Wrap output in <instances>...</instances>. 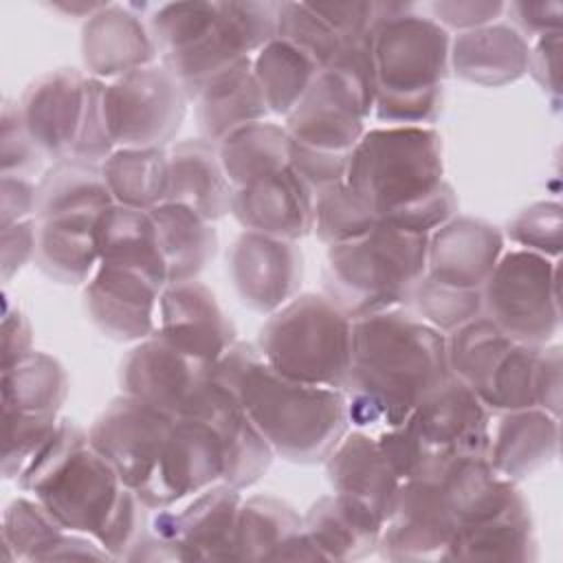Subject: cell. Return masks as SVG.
<instances>
[{
	"label": "cell",
	"mask_w": 563,
	"mask_h": 563,
	"mask_svg": "<svg viewBox=\"0 0 563 563\" xmlns=\"http://www.w3.org/2000/svg\"><path fill=\"white\" fill-rule=\"evenodd\" d=\"M451 378L446 334L405 308L352 319L343 387L347 422L361 431L400 424Z\"/></svg>",
	"instance_id": "obj_1"
},
{
	"label": "cell",
	"mask_w": 563,
	"mask_h": 563,
	"mask_svg": "<svg viewBox=\"0 0 563 563\" xmlns=\"http://www.w3.org/2000/svg\"><path fill=\"white\" fill-rule=\"evenodd\" d=\"M66 530L97 539L123 559L147 530V506L112 464L92 449L88 431L59 420L53 438L15 479Z\"/></svg>",
	"instance_id": "obj_2"
},
{
	"label": "cell",
	"mask_w": 563,
	"mask_h": 563,
	"mask_svg": "<svg viewBox=\"0 0 563 563\" xmlns=\"http://www.w3.org/2000/svg\"><path fill=\"white\" fill-rule=\"evenodd\" d=\"M345 185L378 222L429 235L457 216V196L444 180L442 139L427 125L365 130L347 158Z\"/></svg>",
	"instance_id": "obj_3"
},
{
	"label": "cell",
	"mask_w": 563,
	"mask_h": 563,
	"mask_svg": "<svg viewBox=\"0 0 563 563\" xmlns=\"http://www.w3.org/2000/svg\"><path fill=\"white\" fill-rule=\"evenodd\" d=\"M211 376L235 394L275 455L319 464L350 429L345 394L284 376L253 343H233Z\"/></svg>",
	"instance_id": "obj_4"
},
{
	"label": "cell",
	"mask_w": 563,
	"mask_h": 563,
	"mask_svg": "<svg viewBox=\"0 0 563 563\" xmlns=\"http://www.w3.org/2000/svg\"><path fill=\"white\" fill-rule=\"evenodd\" d=\"M376 97L372 114L387 125H427L442 110L451 33L409 2H389L372 31Z\"/></svg>",
	"instance_id": "obj_5"
},
{
	"label": "cell",
	"mask_w": 563,
	"mask_h": 563,
	"mask_svg": "<svg viewBox=\"0 0 563 563\" xmlns=\"http://www.w3.org/2000/svg\"><path fill=\"white\" fill-rule=\"evenodd\" d=\"M429 235L378 222L361 238L330 244L323 290L350 319L407 308L427 277Z\"/></svg>",
	"instance_id": "obj_6"
},
{
	"label": "cell",
	"mask_w": 563,
	"mask_h": 563,
	"mask_svg": "<svg viewBox=\"0 0 563 563\" xmlns=\"http://www.w3.org/2000/svg\"><path fill=\"white\" fill-rule=\"evenodd\" d=\"M376 440L400 482L435 477L455 460L486 457L490 409L451 376L400 424L378 431Z\"/></svg>",
	"instance_id": "obj_7"
},
{
	"label": "cell",
	"mask_w": 563,
	"mask_h": 563,
	"mask_svg": "<svg viewBox=\"0 0 563 563\" xmlns=\"http://www.w3.org/2000/svg\"><path fill=\"white\" fill-rule=\"evenodd\" d=\"M255 347L284 376L343 391L352 358V319L325 295L303 292L268 314Z\"/></svg>",
	"instance_id": "obj_8"
},
{
	"label": "cell",
	"mask_w": 563,
	"mask_h": 563,
	"mask_svg": "<svg viewBox=\"0 0 563 563\" xmlns=\"http://www.w3.org/2000/svg\"><path fill=\"white\" fill-rule=\"evenodd\" d=\"M559 257L504 251L482 286V312L512 341L543 347L561 332Z\"/></svg>",
	"instance_id": "obj_9"
},
{
	"label": "cell",
	"mask_w": 563,
	"mask_h": 563,
	"mask_svg": "<svg viewBox=\"0 0 563 563\" xmlns=\"http://www.w3.org/2000/svg\"><path fill=\"white\" fill-rule=\"evenodd\" d=\"M277 31V2L229 0L216 2L209 24L180 48L158 57L183 86L187 99L220 73L260 53Z\"/></svg>",
	"instance_id": "obj_10"
},
{
	"label": "cell",
	"mask_w": 563,
	"mask_h": 563,
	"mask_svg": "<svg viewBox=\"0 0 563 563\" xmlns=\"http://www.w3.org/2000/svg\"><path fill=\"white\" fill-rule=\"evenodd\" d=\"M187 95L158 62L103 86V117L114 147H167L187 114Z\"/></svg>",
	"instance_id": "obj_11"
},
{
	"label": "cell",
	"mask_w": 563,
	"mask_h": 563,
	"mask_svg": "<svg viewBox=\"0 0 563 563\" xmlns=\"http://www.w3.org/2000/svg\"><path fill=\"white\" fill-rule=\"evenodd\" d=\"M222 473L224 453L211 424L183 416L174 420L158 462L136 495L147 510L172 508L220 484Z\"/></svg>",
	"instance_id": "obj_12"
},
{
	"label": "cell",
	"mask_w": 563,
	"mask_h": 563,
	"mask_svg": "<svg viewBox=\"0 0 563 563\" xmlns=\"http://www.w3.org/2000/svg\"><path fill=\"white\" fill-rule=\"evenodd\" d=\"M174 420V416L121 394L95 418L88 440L112 464L123 484L139 490L150 479Z\"/></svg>",
	"instance_id": "obj_13"
},
{
	"label": "cell",
	"mask_w": 563,
	"mask_h": 563,
	"mask_svg": "<svg viewBox=\"0 0 563 563\" xmlns=\"http://www.w3.org/2000/svg\"><path fill=\"white\" fill-rule=\"evenodd\" d=\"M457 530L455 515L435 477L405 479L383 521L378 554L387 561H444Z\"/></svg>",
	"instance_id": "obj_14"
},
{
	"label": "cell",
	"mask_w": 563,
	"mask_h": 563,
	"mask_svg": "<svg viewBox=\"0 0 563 563\" xmlns=\"http://www.w3.org/2000/svg\"><path fill=\"white\" fill-rule=\"evenodd\" d=\"M242 495L220 482L187 501L154 510L150 530L169 541L176 561H235Z\"/></svg>",
	"instance_id": "obj_15"
},
{
	"label": "cell",
	"mask_w": 563,
	"mask_h": 563,
	"mask_svg": "<svg viewBox=\"0 0 563 563\" xmlns=\"http://www.w3.org/2000/svg\"><path fill=\"white\" fill-rule=\"evenodd\" d=\"M372 114L361 95L334 70H319L299 103L284 117L288 141L323 154L350 156Z\"/></svg>",
	"instance_id": "obj_16"
},
{
	"label": "cell",
	"mask_w": 563,
	"mask_h": 563,
	"mask_svg": "<svg viewBox=\"0 0 563 563\" xmlns=\"http://www.w3.org/2000/svg\"><path fill=\"white\" fill-rule=\"evenodd\" d=\"M90 77L77 68H57L33 79L20 101L18 110L26 134L44 158L68 161L77 145Z\"/></svg>",
	"instance_id": "obj_17"
},
{
	"label": "cell",
	"mask_w": 563,
	"mask_h": 563,
	"mask_svg": "<svg viewBox=\"0 0 563 563\" xmlns=\"http://www.w3.org/2000/svg\"><path fill=\"white\" fill-rule=\"evenodd\" d=\"M227 262L238 297L255 312L271 314L299 292L303 262L297 242L242 231Z\"/></svg>",
	"instance_id": "obj_18"
},
{
	"label": "cell",
	"mask_w": 563,
	"mask_h": 563,
	"mask_svg": "<svg viewBox=\"0 0 563 563\" xmlns=\"http://www.w3.org/2000/svg\"><path fill=\"white\" fill-rule=\"evenodd\" d=\"M156 336L213 367L235 343V325L198 279L167 284L158 299Z\"/></svg>",
	"instance_id": "obj_19"
},
{
	"label": "cell",
	"mask_w": 563,
	"mask_h": 563,
	"mask_svg": "<svg viewBox=\"0 0 563 563\" xmlns=\"http://www.w3.org/2000/svg\"><path fill=\"white\" fill-rule=\"evenodd\" d=\"M211 369L152 334L123 356L119 365L121 394L180 418Z\"/></svg>",
	"instance_id": "obj_20"
},
{
	"label": "cell",
	"mask_w": 563,
	"mask_h": 563,
	"mask_svg": "<svg viewBox=\"0 0 563 563\" xmlns=\"http://www.w3.org/2000/svg\"><path fill=\"white\" fill-rule=\"evenodd\" d=\"M183 416L205 420L220 438L224 453V484L244 490L260 482L271 468L275 457L271 444L253 424L235 394L213 376L200 385Z\"/></svg>",
	"instance_id": "obj_21"
},
{
	"label": "cell",
	"mask_w": 563,
	"mask_h": 563,
	"mask_svg": "<svg viewBox=\"0 0 563 563\" xmlns=\"http://www.w3.org/2000/svg\"><path fill=\"white\" fill-rule=\"evenodd\" d=\"M163 288L141 273L99 264L84 288L92 325L119 343H139L156 332Z\"/></svg>",
	"instance_id": "obj_22"
},
{
	"label": "cell",
	"mask_w": 563,
	"mask_h": 563,
	"mask_svg": "<svg viewBox=\"0 0 563 563\" xmlns=\"http://www.w3.org/2000/svg\"><path fill=\"white\" fill-rule=\"evenodd\" d=\"M231 216L244 231L297 242L312 233L314 191L288 165L266 178L233 189Z\"/></svg>",
	"instance_id": "obj_23"
},
{
	"label": "cell",
	"mask_w": 563,
	"mask_h": 563,
	"mask_svg": "<svg viewBox=\"0 0 563 563\" xmlns=\"http://www.w3.org/2000/svg\"><path fill=\"white\" fill-rule=\"evenodd\" d=\"M145 4L106 2L81 29V59L88 77L112 81L125 73L156 64V46L139 11Z\"/></svg>",
	"instance_id": "obj_24"
},
{
	"label": "cell",
	"mask_w": 563,
	"mask_h": 563,
	"mask_svg": "<svg viewBox=\"0 0 563 563\" xmlns=\"http://www.w3.org/2000/svg\"><path fill=\"white\" fill-rule=\"evenodd\" d=\"M504 253V233L479 218L453 216L429 233L427 277L455 288L482 290Z\"/></svg>",
	"instance_id": "obj_25"
},
{
	"label": "cell",
	"mask_w": 563,
	"mask_h": 563,
	"mask_svg": "<svg viewBox=\"0 0 563 563\" xmlns=\"http://www.w3.org/2000/svg\"><path fill=\"white\" fill-rule=\"evenodd\" d=\"M530 504L515 486L501 504L457 526L444 561H537Z\"/></svg>",
	"instance_id": "obj_26"
},
{
	"label": "cell",
	"mask_w": 563,
	"mask_h": 563,
	"mask_svg": "<svg viewBox=\"0 0 563 563\" xmlns=\"http://www.w3.org/2000/svg\"><path fill=\"white\" fill-rule=\"evenodd\" d=\"M235 561H323L303 530V517L284 499L253 495L238 512Z\"/></svg>",
	"instance_id": "obj_27"
},
{
	"label": "cell",
	"mask_w": 563,
	"mask_h": 563,
	"mask_svg": "<svg viewBox=\"0 0 563 563\" xmlns=\"http://www.w3.org/2000/svg\"><path fill=\"white\" fill-rule=\"evenodd\" d=\"M559 418L539 407L504 411L495 427L486 460L508 482H523L559 455Z\"/></svg>",
	"instance_id": "obj_28"
},
{
	"label": "cell",
	"mask_w": 563,
	"mask_h": 563,
	"mask_svg": "<svg viewBox=\"0 0 563 563\" xmlns=\"http://www.w3.org/2000/svg\"><path fill=\"white\" fill-rule=\"evenodd\" d=\"M528 40L508 22H493L451 37L449 68L455 77L499 88L528 73Z\"/></svg>",
	"instance_id": "obj_29"
},
{
	"label": "cell",
	"mask_w": 563,
	"mask_h": 563,
	"mask_svg": "<svg viewBox=\"0 0 563 563\" xmlns=\"http://www.w3.org/2000/svg\"><path fill=\"white\" fill-rule=\"evenodd\" d=\"M325 475L334 493L350 495L387 519L400 479L389 466L374 433L352 429L325 457Z\"/></svg>",
	"instance_id": "obj_30"
},
{
	"label": "cell",
	"mask_w": 563,
	"mask_h": 563,
	"mask_svg": "<svg viewBox=\"0 0 563 563\" xmlns=\"http://www.w3.org/2000/svg\"><path fill=\"white\" fill-rule=\"evenodd\" d=\"M233 187L224 176L218 147L205 139H185L167 147L165 202L183 205L209 222L231 213Z\"/></svg>",
	"instance_id": "obj_31"
},
{
	"label": "cell",
	"mask_w": 563,
	"mask_h": 563,
	"mask_svg": "<svg viewBox=\"0 0 563 563\" xmlns=\"http://www.w3.org/2000/svg\"><path fill=\"white\" fill-rule=\"evenodd\" d=\"M303 530L323 561H356L378 550L383 519L363 501L332 490L308 508Z\"/></svg>",
	"instance_id": "obj_32"
},
{
	"label": "cell",
	"mask_w": 563,
	"mask_h": 563,
	"mask_svg": "<svg viewBox=\"0 0 563 563\" xmlns=\"http://www.w3.org/2000/svg\"><path fill=\"white\" fill-rule=\"evenodd\" d=\"M194 101L200 139L213 145L244 125L266 121L271 114L253 75V57L213 77Z\"/></svg>",
	"instance_id": "obj_33"
},
{
	"label": "cell",
	"mask_w": 563,
	"mask_h": 563,
	"mask_svg": "<svg viewBox=\"0 0 563 563\" xmlns=\"http://www.w3.org/2000/svg\"><path fill=\"white\" fill-rule=\"evenodd\" d=\"M95 244L99 264L141 273L161 288L169 284L150 211L112 205L97 222Z\"/></svg>",
	"instance_id": "obj_34"
},
{
	"label": "cell",
	"mask_w": 563,
	"mask_h": 563,
	"mask_svg": "<svg viewBox=\"0 0 563 563\" xmlns=\"http://www.w3.org/2000/svg\"><path fill=\"white\" fill-rule=\"evenodd\" d=\"M150 216L156 227L169 284L198 279L218 251L213 222L176 202H161L150 209Z\"/></svg>",
	"instance_id": "obj_35"
},
{
	"label": "cell",
	"mask_w": 563,
	"mask_h": 563,
	"mask_svg": "<svg viewBox=\"0 0 563 563\" xmlns=\"http://www.w3.org/2000/svg\"><path fill=\"white\" fill-rule=\"evenodd\" d=\"M68 396L64 365L40 350L2 367V411L57 418Z\"/></svg>",
	"instance_id": "obj_36"
},
{
	"label": "cell",
	"mask_w": 563,
	"mask_h": 563,
	"mask_svg": "<svg viewBox=\"0 0 563 563\" xmlns=\"http://www.w3.org/2000/svg\"><path fill=\"white\" fill-rule=\"evenodd\" d=\"M218 158L233 189L288 167V134L284 125L257 121L244 125L218 145Z\"/></svg>",
	"instance_id": "obj_37"
},
{
	"label": "cell",
	"mask_w": 563,
	"mask_h": 563,
	"mask_svg": "<svg viewBox=\"0 0 563 563\" xmlns=\"http://www.w3.org/2000/svg\"><path fill=\"white\" fill-rule=\"evenodd\" d=\"M101 174L117 205L150 211L165 202L167 147H117Z\"/></svg>",
	"instance_id": "obj_38"
},
{
	"label": "cell",
	"mask_w": 563,
	"mask_h": 563,
	"mask_svg": "<svg viewBox=\"0 0 563 563\" xmlns=\"http://www.w3.org/2000/svg\"><path fill=\"white\" fill-rule=\"evenodd\" d=\"M321 68L297 46L273 37L253 57V75L268 112L286 117L303 97Z\"/></svg>",
	"instance_id": "obj_39"
},
{
	"label": "cell",
	"mask_w": 563,
	"mask_h": 563,
	"mask_svg": "<svg viewBox=\"0 0 563 563\" xmlns=\"http://www.w3.org/2000/svg\"><path fill=\"white\" fill-rule=\"evenodd\" d=\"M66 528L33 497L13 499L2 515L7 561H46Z\"/></svg>",
	"instance_id": "obj_40"
},
{
	"label": "cell",
	"mask_w": 563,
	"mask_h": 563,
	"mask_svg": "<svg viewBox=\"0 0 563 563\" xmlns=\"http://www.w3.org/2000/svg\"><path fill=\"white\" fill-rule=\"evenodd\" d=\"M539 350L541 347L512 341L475 396L497 413L534 407V367Z\"/></svg>",
	"instance_id": "obj_41"
},
{
	"label": "cell",
	"mask_w": 563,
	"mask_h": 563,
	"mask_svg": "<svg viewBox=\"0 0 563 563\" xmlns=\"http://www.w3.org/2000/svg\"><path fill=\"white\" fill-rule=\"evenodd\" d=\"M275 37L303 51L321 70L352 44L314 11L312 2H277Z\"/></svg>",
	"instance_id": "obj_42"
},
{
	"label": "cell",
	"mask_w": 563,
	"mask_h": 563,
	"mask_svg": "<svg viewBox=\"0 0 563 563\" xmlns=\"http://www.w3.org/2000/svg\"><path fill=\"white\" fill-rule=\"evenodd\" d=\"M376 224V213L345 185V180L317 191L312 233H317L325 246L361 238Z\"/></svg>",
	"instance_id": "obj_43"
},
{
	"label": "cell",
	"mask_w": 563,
	"mask_h": 563,
	"mask_svg": "<svg viewBox=\"0 0 563 563\" xmlns=\"http://www.w3.org/2000/svg\"><path fill=\"white\" fill-rule=\"evenodd\" d=\"M418 317L433 325L435 330L449 334L466 321L484 314L482 312V290L455 288L438 284L429 277L416 288L413 301Z\"/></svg>",
	"instance_id": "obj_44"
},
{
	"label": "cell",
	"mask_w": 563,
	"mask_h": 563,
	"mask_svg": "<svg viewBox=\"0 0 563 563\" xmlns=\"http://www.w3.org/2000/svg\"><path fill=\"white\" fill-rule=\"evenodd\" d=\"M4 413V446H2V477L18 479L22 471L35 460L44 444L57 429V418L33 416L18 411Z\"/></svg>",
	"instance_id": "obj_45"
},
{
	"label": "cell",
	"mask_w": 563,
	"mask_h": 563,
	"mask_svg": "<svg viewBox=\"0 0 563 563\" xmlns=\"http://www.w3.org/2000/svg\"><path fill=\"white\" fill-rule=\"evenodd\" d=\"M506 238L519 249L559 257L563 246V209L556 200H541L521 209L508 224Z\"/></svg>",
	"instance_id": "obj_46"
},
{
	"label": "cell",
	"mask_w": 563,
	"mask_h": 563,
	"mask_svg": "<svg viewBox=\"0 0 563 563\" xmlns=\"http://www.w3.org/2000/svg\"><path fill=\"white\" fill-rule=\"evenodd\" d=\"M0 161L2 176H22L31 178L42 163V152L35 147L31 136L24 130L18 103L4 101L0 119Z\"/></svg>",
	"instance_id": "obj_47"
},
{
	"label": "cell",
	"mask_w": 563,
	"mask_h": 563,
	"mask_svg": "<svg viewBox=\"0 0 563 563\" xmlns=\"http://www.w3.org/2000/svg\"><path fill=\"white\" fill-rule=\"evenodd\" d=\"M431 18L446 31H471V29H479L486 24H493L501 18V13H506V2H497V0H440V2H431L429 7Z\"/></svg>",
	"instance_id": "obj_48"
},
{
	"label": "cell",
	"mask_w": 563,
	"mask_h": 563,
	"mask_svg": "<svg viewBox=\"0 0 563 563\" xmlns=\"http://www.w3.org/2000/svg\"><path fill=\"white\" fill-rule=\"evenodd\" d=\"M559 51H561V31L545 33L532 40L528 55V73L545 97L559 108L561 103V75H559Z\"/></svg>",
	"instance_id": "obj_49"
},
{
	"label": "cell",
	"mask_w": 563,
	"mask_h": 563,
	"mask_svg": "<svg viewBox=\"0 0 563 563\" xmlns=\"http://www.w3.org/2000/svg\"><path fill=\"white\" fill-rule=\"evenodd\" d=\"M534 407L561 416V345L548 343L539 350L534 367Z\"/></svg>",
	"instance_id": "obj_50"
},
{
	"label": "cell",
	"mask_w": 563,
	"mask_h": 563,
	"mask_svg": "<svg viewBox=\"0 0 563 563\" xmlns=\"http://www.w3.org/2000/svg\"><path fill=\"white\" fill-rule=\"evenodd\" d=\"M506 13L512 18V26L526 37H539L545 33L561 31L563 4L552 2H510L506 4Z\"/></svg>",
	"instance_id": "obj_51"
},
{
	"label": "cell",
	"mask_w": 563,
	"mask_h": 563,
	"mask_svg": "<svg viewBox=\"0 0 563 563\" xmlns=\"http://www.w3.org/2000/svg\"><path fill=\"white\" fill-rule=\"evenodd\" d=\"M37 183L22 176H2L0 229L35 218Z\"/></svg>",
	"instance_id": "obj_52"
},
{
	"label": "cell",
	"mask_w": 563,
	"mask_h": 563,
	"mask_svg": "<svg viewBox=\"0 0 563 563\" xmlns=\"http://www.w3.org/2000/svg\"><path fill=\"white\" fill-rule=\"evenodd\" d=\"M2 233V279L9 282L35 253V220H22L0 229Z\"/></svg>",
	"instance_id": "obj_53"
},
{
	"label": "cell",
	"mask_w": 563,
	"mask_h": 563,
	"mask_svg": "<svg viewBox=\"0 0 563 563\" xmlns=\"http://www.w3.org/2000/svg\"><path fill=\"white\" fill-rule=\"evenodd\" d=\"M31 347V323L24 317L20 308H11L9 301H4V317H2V367L15 363L24 354H29Z\"/></svg>",
	"instance_id": "obj_54"
},
{
	"label": "cell",
	"mask_w": 563,
	"mask_h": 563,
	"mask_svg": "<svg viewBox=\"0 0 563 563\" xmlns=\"http://www.w3.org/2000/svg\"><path fill=\"white\" fill-rule=\"evenodd\" d=\"M106 2H64V0H57L53 2L51 7L57 9V11H64V13H70V15H84V18H90L92 13H97Z\"/></svg>",
	"instance_id": "obj_55"
}]
</instances>
